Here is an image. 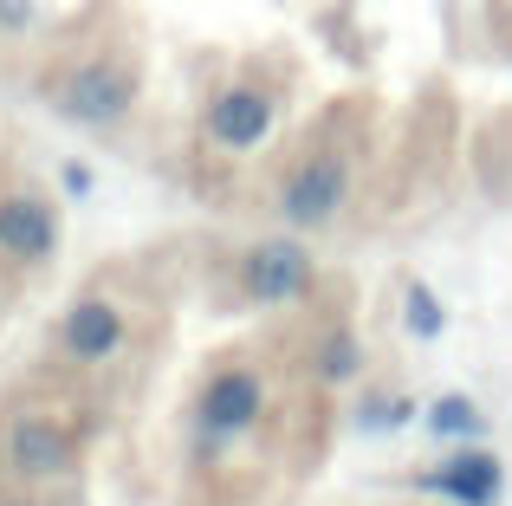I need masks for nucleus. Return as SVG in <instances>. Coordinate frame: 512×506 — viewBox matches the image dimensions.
Segmentation results:
<instances>
[{"mask_svg":"<svg viewBox=\"0 0 512 506\" xmlns=\"http://www.w3.org/2000/svg\"><path fill=\"white\" fill-rule=\"evenodd\" d=\"M52 104L85 130H111V124H124V117L137 111V72H130L124 59H85V65H72V72L59 78Z\"/></svg>","mask_w":512,"mask_h":506,"instance_id":"obj_1","label":"nucleus"},{"mask_svg":"<svg viewBox=\"0 0 512 506\" xmlns=\"http://www.w3.org/2000/svg\"><path fill=\"white\" fill-rule=\"evenodd\" d=\"M344 202H350V156L318 150V156H305V163L286 176L279 215H286V228L318 234V228H331V221L344 215Z\"/></svg>","mask_w":512,"mask_h":506,"instance_id":"obj_2","label":"nucleus"},{"mask_svg":"<svg viewBox=\"0 0 512 506\" xmlns=\"http://www.w3.org/2000/svg\"><path fill=\"white\" fill-rule=\"evenodd\" d=\"M312 279H318L312 253H305L299 241H286V234L260 241V247L247 253V266H240V286H247V299H260V305L305 299V292H312Z\"/></svg>","mask_w":512,"mask_h":506,"instance_id":"obj_3","label":"nucleus"},{"mask_svg":"<svg viewBox=\"0 0 512 506\" xmlns=\"http://www.w3.org/2000/svg\"><path fill=\"white\" fill-rule=\"evenodd\" d=\"M201 130H208V143L247 156V150H260V143L273 137V98H266L260 85H227V91H214V98H208Z\"/></svg>","mask_w":512,"mask_h":506,"instance_id":"obj_4","label":"nucleus"},{"mask_svg":"<svg viewBox=\"0 0 512 506\" xmlns=\"http://www.w3.org/2000/svg\"><path fill=\"white\" fill-rule=\"evenodd\" d=\"M260 409H266V383L253 370H221V377H208L195 416H201L208 442H234V435H247L260 422Z\"/></svg>","mask_w":512,"mask_h":506,"instance_id":"obj_5","label":"nucleus"},{"mask_svg":"<svg viewBox=\"0 0 512 506\" xmlns=\"http://www.w3.org/2000/svg\"><path fill=\"white\" fill-rule=\"evenodd\" d=\"M422 487H428V494H441V500H454V506H500L506 468H500V455H493V448L474 442V448H454L441 468H428Z\"/></svg>","mask_w":512,"mask_h":506,"instance_id":"obj_6","label":"nucleus"},{"mask_svg":"<svg viewBox=\"0 0 512 506\" xmlns=\"http://www.w3.org/2000/svg\"><path fill=\"white\" fill-rule=\"evenodd\" d=\"M78 448L72 435H65V422L52 416H20L7 429V468L20 474V481H59V474H72Z\"/></svg>","mask_w":512,"mask_h":506,"instance_id":"obj_7","label":"nucleus"},{"mask_svg":"<svg viewBox=\"0 0 512 506\" xmlns=\"http://www.w3.org/2000/svg\"><path fill=\"white\" fill-rule=\"evenodd\" d=\"M59 253V215L39 195H0V260L39 266Z\"/></svg>","mask_w":512,"mask_h":506,"instance_id":"obj_8","label":"nucleus"},{"mask_svg":"<svg viewBox=\"0 0 512 506\" xmlns=\"http://www.w3.org/2000/svg\"><path fill=\"white\" fill-rule=\"evenodd\" d=\"M59 344L78 364H104V357L124 351V312H117L111 299H78L72 312L59 318Z\"/></svg>","mask_w":512,"mask_h":506,"instance_id":"obj_9","label":"nucleus"},{"mask_svg":"<svg viewBox=\"0 0 512 506\" xmlns=\"http://www.w3.org/2000/svg\"><path fill=\"white\" fill-rule=\"evenodd\" d=\"M428 435H435V442H454V448H474L480 435H487V416H480V403L474 396H435V403H428Z\"/></svg>","mask_w":512,"mask_h":506,"instance_id":"obj_10","label":"nucleus"},{"mask_svg":"<svg viewBox=\"0 0 512 506\" xmlns=\"http://www.w3.org/2000/svg\"><path fill=\"white\" fill-rule=\"evenodd\" d=\"M402 325H409V338H422V344L448 331V305L435 299L428 279H409V286H402Z\"/></svg>","mask_w":512,"mask_h":506,"instance_id":"obj_11","label":"nucleus"},{"mask_svg":"<svg viewBox=\"0 0 512 506\" xmlns=\"http://www.w3.org/2000/svg\"><path fill=\"white\" fill-rule=\"evenodd\" d=\"M357 370H363V344L350 331H325V344H318V383H357Z\"/></svg>","mask_w":512,"mask_h":506,"instance_id":"obj_12","label":"nucleus"},{"mask_svg":"<svg viewBox=\"0 0 512 506\" xmlns=\"http://www.w3.org/2000/svg\"><path fill=\"white\" fill-rule=\"evenodd\" d=\"M402 422H415L409 396H363V409H357V429L363 435H396Z\"/></svg>","mask_w":512,"mask_h":506,"instance_id":"obj_13","label":"nucleus"},{"mask_svg":"<svg viewBox=\"0 0 512 506\" xmlns=\"http://www.w3.org/2000/svg\"><path fill=\"white\" fill-rule=\"evenodd\" d=\"M0 26H7V33L33 26V0H0Z\"/></svg>","mask_w":512,"mask_h":506,"instance_id":"obj_14","label":"nucleus"},{"mask_svg":"<svg viewBox=\"0 0 512 506\" xmlns=\"http://www.w3.org/2000/svg\"><path fill=\"white\" fill-rule=\"evenodd\" d=\"M59 176H65V195H78V202L91 195V163H65Z\"/></svg>","mask_w":512,"mask_h":506,"instance_id":"obj_15","label":"nucleus"},{"mask_svg":"<svg viewBox=\"0 0 512 506\" xmlns=\"http://www.w3.org/2000/svg\"><path fill=\"white\" fill-rule=\"evenodd\" d=\"M0 506H33V500H0Z\"/></svg>","mask_w":512,"mask_h":506,"instance_id":"obj_16","label":"nucleus"}]
</instances>
